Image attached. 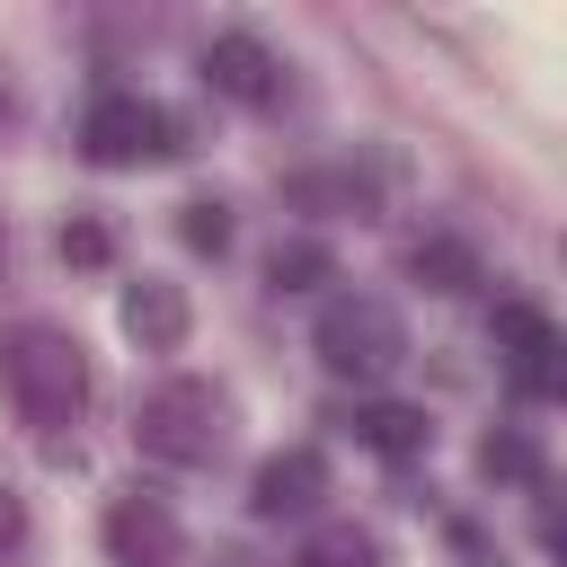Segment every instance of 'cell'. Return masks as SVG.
Here are the masks:
<instances>
[{
    "label": "cell",
    "instance_id": "8fae6325",
    "mask_svg": "<svg viewBox=\"0 0 567 567\" xmlns=\"http://www.w3.org/2000/svg\"><path fill=\"white\" fill-rule=\"evenodd\" d=\"M124 328H133L142 346H177V337H186V292H177V284H133V292H124Z\"/></svg>",
    "mask_w": 567,
    "mask_h": 567
},
{
    "label": "cell",
    "instance_id": "5bb4252c",
    "mask_svg": "<svg viewBox=\"0 0 567 567\" xmlns=\"http://www.w3.org/2000/svg\"><path fill=\"white\" fill-rule=\"evenodd\" d=\"M328 275H337V257H328L319 239H284V248L266 257V284H275V292H310V284H328Z\"/></svg>",
    "mask_w": 567,
    "mask_h": 567
},
{
    "label": "cell",
    "instance_id": "5b68a950",
    "mask_svg": "<svg viewBox=\"0 0 567 567\" xmlns=\"http://www.w3.org/2000/svg\"><path fill=\"white\" fill-rule=\"evenodd\" d=\"M177 549H186V532L159 496H115L106 505V558L115 567H177Z\"/></svg>",
    "mask_w": 567,
    "mask_h": 567
},
{
    "label": "cell",
    "instance_id": "30bf717a",
    "mask_svg": "<svg viewBox=\"0 0 567 567\" xmlns=\"http://www.w3.org/2000/svg\"><path fill=\"white\" fill-rule=\"evenodd\" d=\"M408 275H416L425 292H478V248L452 239V230H425V239L408 248Z\"/></svg>",
    "mask_w": 567,
    "mask_h": 567
},
{
    "label": "cell",
    "instance_id": "d6986e66",
    "mask_svg": "<svg viewBox=\"0 0 567 567\" xmlns=\"http://www.w3.org/2000/svg\"><path fill=\"white\" fill-rule=\"evenodd\" d=\"M9 115H18V97H9V80H0V124H9Z\"/></svg>",
    "mask_w": 567,
    "mask_h": 567
},
{
    "label": "cell",
    "instance_id": "e0dca14e",
    "mask_svg": "<svg viewBox=\"0 0 567 567\" xmlns=\"http://www.w3.org/2000/svg\"><path fill=\"white\" fill-rule=\"evenodd\" d=\"M106 257H115V230L89 221V213H71L62 221V266H106Z\"/></svg>",
    "mask_w": 567,
    "mask_h": 567
},
{
    "label": "cell",
    "instance_id": "7c38bea8",
    "mask_svg": "<svg viewBox=\"0 0 567 567\" xmlns=\"http://www.w3.org/2000/svg\"><path fill=\"white\" fill-rule=\"evenodd\" d=\"M354 434H363L372 452H390V461H408V452H425V443H434V425H425V408H399V399H381V408H363V416H354Z\"/></svg>",
    "mask_w": 567,
    "mask_h": 567
},
{
    "label": "cell",
    "instance_id": "3957f363",
    "mask_svg": "<svg viewBox=\"0 0 567 567\" xmlns=\"http://www.w3.org/2000/svg\"><path fill=\"white\" fill-rule=\"evenodd\" d=\"M399 354H408V328H399V310H390V301L346 292V301H328V310H319V363H328L337 381H381Z\"/></svg>",
    "mask_w": 567,
    "mask_h": 567
},
{
    "label": "cell",
    "instance_id": "6da1fadb",
    "mask_svg": "<svg viewBox=\"0 0 567 567\" xmlns=\"http://www.w3.org/2000/svg\"><path fill=\"white\" fill-rule=\"evenodd\" d=\"M0 390H9V408L27 425H71L89 408V354H80V337L53 328V319H18L0 337Z\"/></svg>",
    "mask_w": 567,
    "mask_h": 567
},
{
    "label": "cell",
    "instance_id": "ac0fdd59",
    "mask_svg": "<svg viewBox=\"0 0 567 567\" xmlns=\"http://www.w3.org/2000/svg\"><path fill=\"white\" fill-rule=\"evenodd\" d=\"M27 540V505H18V487H0V558Z\"/></svg>",
    "mask_w": 567,
    "mask_h": 567
},
{
    "label": "cell",
    "instance_id": "52a82bcc",
    "mask_svg": "<svg viewBox=\"0 0 567 567\" xmlns=\"http://www.w3.org/2000/svg\"><path fill=\"white\" fill-rule=\"evenodd\" d=\"M204 80H213L221 97H239V106H275V97H284V62H275L257 35H239V27L204 44Z\"/></svg>",
    "mask_w": 567,
    "mask_h": 567
},
{
    "label": "cell",
    "instance_id": "277c9868",
    "mask_svg": "<svg viewBox=\"0 0 567 567\" xmlns=\"http://www.w3.org/2000/svg\"><path fill=\"white\" fill-rule=\"evenodd\" d=\"M80 151L97 168H133V159H177L186 151V124L151 97H97L89 124H80Z\"/></svg>",
    "mask_w": 567,
    "mask_h": 567
},
{
    "label": "cell",
    "instance_id": "7a4b0ae2",
    "mask_svg": "<svg viewBox=\"0 0 567 567\" xmlns=\"http://www.w3.org/2000/svg\"><path fill=\"white\" fill-rule=\"evenodd\" d=\"M221 390L213 381H159L151 399H142V416H133V434H142V452L151 461H168V470H204L213 452H221Z\"/></svg>",
    "mask_w": 567,
    "mask_h": 567
},
{
    "label": "cell",
    "instance_id": "2e32d148",
    "mask_svg": "<svg viewBox=\"0 0 567 567\" xmlns=\"http://www.w3.org/2000/svg\"><path fill=\"white\" fill-rule=\"evenodd\" d=\"M292 567H381V549H372L363 532H319V540H310Z\"/></svg>",
    "mask_w": 567,
    "mask_h": 567
},
{
    "label": "cell",
    "instance_id": "8992f818",
    "mask_svg": "<svg viewBox=\"0 0 567 567\" xmlns=\"http://www.w3.org/2000/svg\"><path fill=\"white\" fill-rule=\"evenodd\" d=\"M496 354L514 363V381L523 390H558V319L549 310H532V301H496Z\"/></svg>",
    "mask_w": 567,
    "mask_h": 567
},
{
    "label": "cell",
    "instance_id": "ba28073f",
    "mask_svg": "<svg viewBox=\"0 0 567 567\" xmlns=\"http://www.w3.org/2000/svg\"><path fill=\"white\" fill-rule=\"evenodd\" d=\"M328 496V461L310 452V443H292V452H275L266 470H257V487H248V505L266 514V523H284V514H310Z\"/></svg>",
    "mask_w": 567,
    "mask_h": 567
},
{
    "label": "cell",
    "instance_id": "4fadbf2b",
    "mask_svg": "<svg viewBox=\"0 0 567 567\" xmlns=\"http://www.w3.org/2000/svg\"><path fill=\"white\" fill-rule=\"evenodd\" d=\"M478 470L505 478V487H540V443H532L523 425H496V434L478 443Z\"/></svg>",
    "mask_w": 567,
    "mask_h": 567
},
{
    "label": "cell",
    "instance_id": "9a60e30c",
    "mask_svg": "<svg viewBox=\"0 0 567 567\" xmlns=\"http://www.w3.org/2000/svg\"><path fill=\"white\" fill-rule=\"evenodd\" d=\"M177 239H186L195 257H221V248H230V204H186V213H177Z\"/></svg>",
    "mask_w": 567,
    "mask_h": 567
},
{
    "label": "cell",
    "instance_id": "9c48e42d",
    "mask_svg": "<svg viewBox=\"0 0 567 567\" xmlns=\"http://www.w3.org/2000/svg\"><path fill=\"white\" fill-rule=\"evenodd\" d=\"M301 213H381V168H301L292 186H284Z\"/></svg>",
    "mask_w": 567,
    "mask_h": 567
}]
</instances>
